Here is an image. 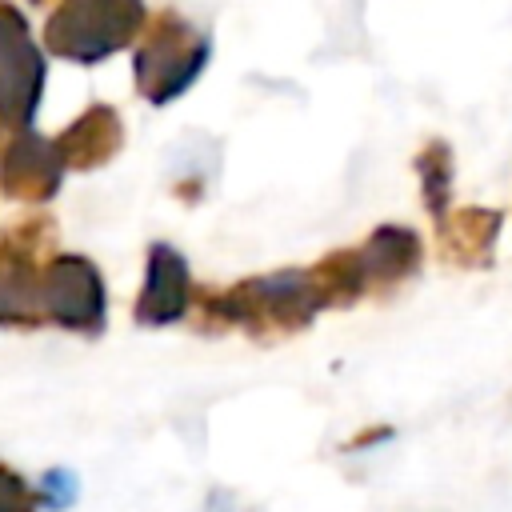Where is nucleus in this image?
Here are the masks:
<instances>
[{
	"mask_svg": "<svg viewBox=\"0 0 512 512\" xmlns=\"http://www.w3.org/2000/svg\"><path fill=\"white\" fill-rule=\"evenodd\" d=\"M192 280H188V260L172 248V244H152L148 248V272H144V288L136 300V320L140 324H172L180 320L192 304Z\"/></svg>",
	"mask_w": 512,
	"mask_h": 512,
	"instance_id": "obj_7",
	"label": "nucleus"
},
{
	"mask_svg": "<svg viewBox=\"0 0 512 512\" xmlns=\"http://www.w3.org/2000/svg\"><path fill=\"white\" fill-rule=\"evenodd\" d=\"M188 304H196L204 328H244L248 336H292L304 332L320 312L308 268L248 276L224 292L196 288Z\"/></svg>",
	"mask_w": 512,
	"mask_h": 512,
	"instance_id": "obj_1",
	"label": "nucleus"
},
{
	"mask_svg": "<svg viewBox=\"0 0 512 512\" xmlns=\"http://www.w3.org/2000/svg\"><path fill=\"white\" fill-rule=\"evenodd\" d=\"M44 88V56L32 48L24 20L0 8V116L24 124Z\"/></svg>",
	"mask_w": 512,
	"mask_h": 512,
	"instance_id": "obj_5",
	"label": "nucleus"
},
{
	"mask_svg": "<svg viewBox=\"0 0 512 512\" xmlns=\"http://www.w3.org/2000/svg\"><path fill=\"white\" fill-rule=\"evenodd\" d=\"M60 172H64V156L56 144L48 140H20L8 156H4V188L20 200H48L60 184Z\"/></svg>",
	"mask_w": 512,
	"mask_h": 512,
	"instance_id": "obj_9",
	"label": "nucleus"
},
{
	"mask_svg": "<svg viewBox=\"0 0 512 512\" xmlns=\"http://www.w3.org/2000/svg\"><path fill=\"white\" fill-rule=\"evenodd\" d=\"M40 280L32 276L28 260L12 248H0V320H36Z\"/></svg>",
	"mask_w": 512,
	"mask_h": 512,
	"instance_id": "obj_12",
	"label": "nucleus"
},
{
	"mask_svg": "<svg viewBox=\"0 0 512 512\" xmlns=\"http://www.w3.org/2000/svg\"><path fill=\"white\" fill-rule=\"evenodd\" d=\"M204 64H208V40L176 12H160L148 20L144 40L136 48V88L152 104H168L184 88H192Z\"/></svg>",
	"mask_w": 512,
	"mask_h": 512,
	"instance_id": "obj_2",
	"label": "nucleus"
},
{
	"mask_svg": "<svg viewBox=\"0 0 512 512\" xmlns=\"http://www.w3.org/2000/svg\"><path fill=\"white\" fill-rule=\"evenodd\" d=\"M416 176H420V196H424V208L432 216V224L440 228L444 216H448V200H452V148L444 140H428L420 152H416Z\"/></svg>",
	"mask_w": 512,
	"mask_h": 512,
	"instance_id": "obj_11",
	"label": "nucleus"
},
{
	"mask_svg": "<svg viewBox=\"0 0 512 512\" xmlns=\"http://www.w3.org/2000/svg\"><path fill=\"white\" fill-rule=\"evenodd\" d=\"M500 224H504V212H496V208H448L436 236H440V248L452 264L488 268L496 256Z\"/></svg>",
	"mask_w": 512,
	"mask_h": 512,
	"instance_id": "obj_8",
	"label": "nucleus"
},
{
	"mask_svg": "<svg viewBox=\"0 0 512 512\" xmlns=\"http://www.w3.org/2000/svg\"><path fill=\"white\" fill-rule=\"evenodd\" d=\"M356 256H360V272H364L368 296H388L392 288H400L408 276L420 272L424 244H420V236L412 228L384 224L364 244H356Z\"/></svg>",
	"mask_w": 512,
	"mask_h": 512,
	"instance_id": "obj_6",
	"label": "nucleus"
},
{
	"mask_svg": "<svg viewBox=\"0 0 512 512\" xmlns=\"http://www.w3.org/2000/svg\"><path fill=\"white\" fill-rule=\"evenodd\" d=\"M392 432L388 428H368L364 436H352V440H344V452H356V448H368V444H376V440H388Z\"/></svg>",
	"mask_w": 512,
	"mask_h": 512,
	"instance_id": "obj_15",
	"label": "nucleus"
},
{
	"mask_svg": "<svg viewBox=\"0 0 512 512\" xmlns=\"http://www.w3.org/2000/svg\"><path fill=\"white\" fill-rule=\"evenodd\" d=\"M0 512H32V496L24 480L8 468H0Z\"/></svg>",
	"mask_w": 512,
	"mask_h": 512,
	"instance_id": "obj_13",
	"label": "nucleus"
},
{
	"mask_svg": "<svg viewBox=\"0 0 512 512\" xmlns=\"http://www.w3.org/2000/svg\"><path fill=\"white\" fill-rule=\"evenodd\" d=\"M120 136L124 132H120V120H116L112 108H88L56 140V148H60L64 164H72V168H96V164L112 160V152L120 148Z\"/></svg>",
	"mask_w": 512,
	"mask_h": 512,
	"instance_id": "obj_10",
	"label": "nucleus"
},
{
	"mask_svg": "<svg viewBox=\"0 0 512 512\" xmlns=\"http://www.w3.org/2000/svg\"><path fill=\"white\" fill-rule=\"evenodd\" d=\"M220 500H224V496H216V500H212V512H220Z\"/></svg>",
	"mask_w": 512,
	"mask_h": 512,
	"instance_id": "obj_16",
	"label": "nucleus"
},
{
	"mask_svg": "<svg viewBox=\"0 0 512 512\" xmlns=\"http://www.w3.org/2000/svg\"><path fill=\"white\" fill-rule=\"evenodd\" d=\"M40 304L52 320L80 332H100L104 324V284L96 268L80 256H60L48 264L40 280Z\"/></svg>",
	"mask_w": 512,
	"mask_h": 512,
	"instance_id": "obj_4",
	"label": "nucleus"
},
{
	"mask_svg": "<svg viewBox=\"0 0 512 512\" xmlns=\"http://www.w3.org/2000/svg\"><path fill=\"white\" fill-rule=\"evenodd\" d=\"M72 492H76L72 472H48V476H44V496H52L56 508H64V504L72 500Z\"/></svg>",
	"mask_w": 512,
	"mask_h": 512,
	"instance_id": "obj_14",
	"label": "nucleus"
},
{
	"mask_svg": "<svg viewBox=\"0 0 512 512\" xmlns=\"http://www.w3.org/2000/svg\"><path fill=\"white\" fill-rule=\"evenodd\" d=\"M144 28L140 0H64L48 20V48L72 60H104Z\"/></svg>",
	"mask_w": 512,
	"mask_h": 512,
	"instance_id": "obj_3",
	"label": "nucleus"
}]
</instances>
